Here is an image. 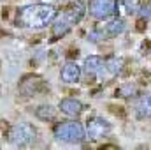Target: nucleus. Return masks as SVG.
Here are the masks:
<instances>
[{
    "label": "nucleus",
    "instance_id": "obj_1",
    "mask_svg": "<svg viewBox=\"0 0 151 150\" xmlns=\"http://www.w3.org/2000/svg\"><path fill=\"white\" fill-rule=\"evenodd\" d=\"M58 16V11L53 4H28L23 5L16 11L14 16V25L19 28H28V30H42L49 27Z\"/></svg>",
    "mask_w": 151,
    "mask_h": 150
},
{
    "label": "nucleus",
    "instance_id": "obj_2",
    "mask_svg": "<svg viewBox=\"0 0 151 150\" xmlns=\"http://www.w3.org/2000/svg\"><path fill=\"white\" fill-rule=\"evenodd\" d=\"M53 136H55V140H58L62 143L77 145L86 140V131H84V125L81 122H77V118H72V120L56 124L53 129Z\"/></svg>",
    "mask_w": 151,
    "mask_h": 150
},
{
    "label": "nucleus",
    "instance_id": "obj_3",
    "mask_svg": "<svg viewBox=\"0 0 151 150\" xmlns=\"http://www.w3.org/2000/svg\"><path fill=\"white\" fill-rule=\"evenodd\" d=\"M7 140L12 147L16 149H25V147H30L35 140H37V129L34 124H28V122H19V124H14L9 133H7Z\"/></svg>",
    "mask_w": 151,
    "mask_h": 150
},
{
    "label": "nucleus",
    "instance_id": "obj_4",
    "mask_svg": "<svg viewBox=\"0 0 151 150\" xmlns=\"http://www.w3.org/2000/svg\"><path fill=\"white\" fill-rule=\"evenodd\" d=\"M118 0H90L88 2V12L97 21H106L114 18L118 12Z\"/></svg>",
    "mask_w": 151,
    "mask_h": 150
},
{
    "label": "nucleus",
    "instance_id": "obj_5",
    "mask_svg": "<svg viewBox=\"0 0 151 150\" xmlns=\"http://www.w3.org/2000/svg\"><path fill=\"white\" fill-rule=\"evenodd\" d=\"M84 131H86V138L90 141H97V140H102V138L109 136L113 133V125L104 117H90L86 120Z\"/></svg>",
    "mask_w": 151,
    "mask_h": 150
},
{
    "label": "nucleus",
    "instance_id": "obj_6",
    "mask_svg": "<svg viewBox=\"0 0 151 150\" xmlns=\"http://www.w3.org/2000/svg\"><path fill=\"white\" fill-rule=\"evenodd\" d=\"M84 73L88 76V79H106L107 71H106V58L99 57V55H91L84 58Z\"/></svg>",
    "mask_w": 151,
    "mask_h": 150
},
{
    "label": "nucleus",
    "instance_id": "obj_7",
    "mask_svg": "<svg viewBox=\"0 0 151 150\" xmlns=\"http://www.w3.org/2000/svg\"><path fill=\"white\" fill-rule=\"evenodd\" d=\"M58 111H62L65 117L69 118H79L83 111H84V104L79 101V99H74V97H65L58 103Z\"/></svg>",
    "mask_w": 151,
    "mask_h": 150
},
{
    "label": "nucleus",
    "instance_id": "obj_8",
    "mask_svg": "<svg viewBox=\"0 0 151 150\" xmlns=\"http://www.w3.org/2000/svg\"><path fill=\"white\" fill-rule=\"evenodd\" d=\"M86 11H88V7L84 5V2H81V0H77V2H72L65 11H63V18L74 27V25H79L81 21H83V18H84V14H86Z\"/></svg>",
    "mask_w": 151,
    "mask_h": 150
},
{
    "label": "nucleus",
    "instance_id": "obj_9",
    "mask_svg": "<svg viewBox=\"0 0 151 150\" xmlns=\"http://www.w3.org/2000/svg\"><path fill=\"white\" fill-rule=\"evenodd\" d=\"M42 90H44V79L40 76H25L19 85V92L25 97H32Z\"/></svg>",
    "mask_w": 151,
    "mask_h": 150
},
{
    "label": "nucleus",
    "instance_id": "obj_10",
    "mask_svg": "<svg viewBox=\"0 0 151 150\" xmlns=\"http://www.w3.org/2000/svg\"><path fill=\"white\" fill-rule=\"evenodd\" d=\"M83 78V69L76 64V62H65L62 71H60V79L67 85H74V83H79Z\"/></svg>",
    "mask_w": 151,
    "mask_h": 150
},
{
    "label": "nucleus",
    "instance_id": "obj_11",
    "mask_svg": "<svg viewBox=\"0 0 151 150\" xmlns=\"http://www.w3.org/2000/svg\"><path fill=\"white\" fill-rule=\"evenodd\" d=\"M125 28H127V23H125L123 18H111L100 30L104 34V39H107V37H118V36H121L125 32Z\"/></svg>",
    "mask_w": 151,
    "mask_h": 150
},
{
    "label": "nucleus",
    "instance_id": "obj_12",
    "mask_svg": "<svg viewBox=\"0 0 151 150\" xmlns=\"http://www.w3.org/2000/svg\"><path fill=\"white\" fill-rule=\"evenodd\" d=\"M70 30H72V25H70L63 16H62V18L56 16V20L51 23V41H58V39H62L63 36H67Z\"/></svg>",
    "mask_w": 151,
    "mask_h": 150
},
{
    "label": "nucleus",
    "instance_id": "obj_13",
    "mask_svg": "<svg viewBox=\"0 0 151 150\" xmlns=\"http://www.w3.org/2000/svg\"><path fill=\"white\" fill-rule=\"evenodd\" d=\"M34 115L42 122H53L56 118V115H58V110L55 106H51V104H40L34 110Z\"/></svg>",
    "mask_w": 151,
    "mask_h": 150
},
{
    "label": "nucleus",
    "instance_id": "obj_14",
    "mask_svg": "<svg viewBox=\"0 0 151 150\" xmlns=\"http://www.w3.org/2000/svg\"><path fill=\"white\" fill-rule=\"evenodd\" d=\"M135 113H137V118H141V120L151 118V94H146L139 99V103L135 106Z\"/></svg>",
    "mask_w": 151,
    "mask_h": 150
},
{
    "label": "nucleus",
    "instance_id": "obj_15",
    "mask_svg": "<svg viewBox=\"0 0 151 150\" xmlns=\"http://www.w3.org/2000/svg\"><path fill=\"white\" fill-rule=\"evenodd\" d=\"M123 69V58L111 55L106 58V71H107V78H116Z\"/></svg>",
    "mask_w": 151,
    "mask_h": 150
},
{
    "label": "nucleus",
    "instance_id": "obj_16",
    "mask_svg": "<svg viewBox=\"0 0 151 150\" xmlns=\"http://www.w3.org/2000/svg\"><path fill=\"white\" fill-rule=\"evenodd\" d=\"M119 97H125V99H128V97H135V94H137V87L134 85V83H125V85H121L119 88H118V92H116Z\"/></svg>",
    "mask_w": 151,
    "mask_h": 150
},
{
    "label": "nucleus",
    "instance_id": "obj_17",
    "mask_svg": "<svg viewBox=\"0 0 151 150\" xmlns=\"http://www.w3.org/2000/svg\"><path fill=\"white\" fill-rule=\"evenodd\" d=\"M121 4H123L127 14H130V16H135L141 11V0H121Z\"/></svg>",
    "mask_w": 151,
    "mask_h": 150
},
{
    "label": "nucleus",
    "instance_id": "obj_18",
    "mask_svg": "<svg viewBox=\"0 0 151 150\" xmlns=\"http://www.w3.org/2000/svg\"><path fill=\"white\" fill-rule=\"evenodd\" d=\"M139 14L144 18V20H151V0H148L146 4H141V11Z\"/></svg>",
    "mask_w": 151,
    "mask_h": 150
}]
</instances>
